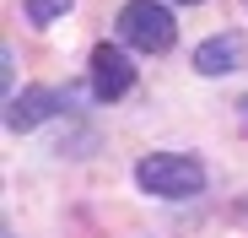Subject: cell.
<instances>
[{
	"label": "cell",
	"mask_w": 248,
	"mask_h": 238,
	"mask_svg": "<svg viewBox=\"0 0 248 238\" xmlns=\"http://www.w3.org/2000/svg\"><path fill=\"white\" fill-rule=\"evenodd\" d=\"M135 184L156 201H189L205 189V163L189 152H146L135 163Z\"/></svg>",
	"instance_id": "cell-1"
},
{
	"label": "cell",
	"mask_w": 248,
	"mask_h": 238,
	"mask_svg": "<svg viewBox=\"0 0 248 238\" xmlns=\"http://www.w3.org/2000/svg\"><path fill=\"white\" fill-rule=\"evenodd\" d=\"M113 27H119L124 44L140 49V54H168L173 38H178V22H173V11L162 6V0H124Z\"/></svg>",
	"instance_id": "cell-2"
},
{
	"label": "cell",
	"mask_w": 248,
	"mask_h": 238,
	"mask_svg": "<svg viewBox=\"0 0 248 238\" xmlns=\"http://www.w3.org/2000/svg\"><path fill=\"white\" fill-rule=\"evenodd\" d=\"M87 87L97 103H119L124 92L135 87V60L124 54L119 44H92L87 54Z\"/></svg>",
	"instance_id": "cell-3"
},
{
	"label": "cell",
	"mask_w": 248,
	"mask_h": 238,
	"mask_svg": "<svg viewBox=\"0 0 248 238\" xmlns=\"http://www.w3.org/2000/svg\"><path fill=\"white\" fill-rule=\"evenodd\" d=\"M76 103V92L70 87H22V92H11L6 98V130H38L44 119H54V114H65Z\"/></svg>",
	"instance_id": "cell-4"
},
{
	"label": "cell",
	"mask_w": 248,
	"mask_h": 238,
	"mask_svg": "<svg viewBox=\"0 0 248 238\" xmlns=\"http://www.w3.org/2000/svg\"><path fill=\"white\" fill-rule=\"evenodd\" d=\"M237 60H243V38L237 33H216L205 44H194V70L200 76H227V70H237Z\"/></svg>",
	"instance_id": "cell-5"
},
{
	"label": "cell",
	"mask_w": 248,
	"mask_h": 238,
	"mask_svg": "<svg viewBox=\"0 0 248 238\" xmlns=\"http://www.w3.org/2000/svg\"><path fill=\"white\" fill-rule=\"evenodd\" d=\"M70 6H76V0H22V11H27V22H32V27H49V22H60Z\"/></svg>",
	"instance_id": "cell-6"
},
{
	"label": "cell",
	"mask_w": 248,
	"mask_h": 238,
	"mask_svg": "<svg viewBox=\"0 0 248 238\" xmlns=\"http://www.w3.org/2000/svg\"><path fill=\"white\" fill-rule=\"evenodd\" d=\"M232 114H237V125H243V130H248V92H243V98H237V108H232Z\"/></svg>",
	"instance_id": "cell-7"
},
{
	"label": "cell",
	"mask_w": 248,
	"mask_h": 238,
	"mask_svg": "<svg viewBox=\"0 0 248 238\" xmlns=\"http://www.w3.org/2000/svg\"><path fill=\"white\" fill-rule=\"evenodd\" d=\"M178 6H200V0H178Z\"/></svg>",
	"instance_id": "cell-8"
}]
</instances>
